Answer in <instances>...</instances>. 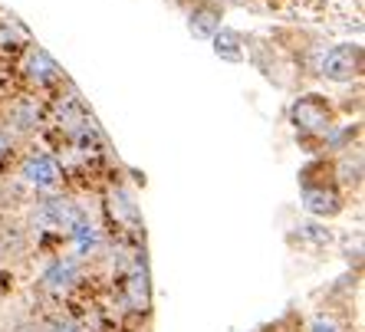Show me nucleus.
I'll return each instance as SVG.
<instances>
[{
  "instance_id": "1",
  "label": "nucleus",
  "mask_w": 365,
  "mask_h": 332,
  "mask_svg": "<svg viewBox=\"0 0 365 332\" xmlns=\"http://www.w3.org/2000/svg\"><path fill=\"white\" fill-rule=\"evenodd\" d=\"M299 187H303V211L313 221H332L346 211V194L332 178V158H316L299 171Z\"/></svg>"
},
{
  "instance_id": "2",
  "label": "nucleus",
  "mask_w": 365,
  "mask_h": 332,
  "mask_svg": "<svg viewBox=\"0 0 365 332\" xmlns=\"http://www.w3.org/2000/svg\"><path fill=\"white\" fill-rule=\"evenodd\" d=\"M289 125L297 132L299 142H326L329 132L336 128V109L326 95L319 93H303L289 105Z\"/></svg>"
},
{
  "instance_id": "3",
  "label": "nucleus",
  "mask_w": 365,
  "mask_h": 332,
  "mask_svg": "<svg viewBox=\"0 0 365 332\" xmlns=\"http://www.w3.org/2000/svg\"><path fill=\"white\" fill-rule=\"evenodd\" d=\"M362 66H365L362 43H336L319 60V76L329 79V83H352V79L362 76Z\"/></svg>"
},
{
  "instance_id": "4",
  "label": "nucleus",
  "mask_w": 365,
  "mask_h": 332,
  "mask_svg": "<svg viewBox=\"0 0 365 332\" xmlns=\"http://www.w3.org/2000/svg\"><path fill=\"white\" fill-rule=\"evenodd\" d=\"M79 214H83V207L73 197H46L34 211V227L40 234H66Z\"/></svg>"
},
{
  "instance_id": "5",
  "label": "nucleus",
  "mask_w": 365,
  "mask_h": 332,
  "mask_svg": "<svg viewBox=\"0 0 365 332\" xmlns=\"http://www.w3.org/2000/svg\"><path fill=\"white\" fill-rule=\"evenodd\" d=\"M122 299L132 313H148V306H152V276H148V264L138 256L122 273Z\"/></svg>"
},
{
  "instance_id": "6",
  "label": "nucleus",
  "mask_w": 365,
  "mask_h": 332,
  "mask_svg": "<svg viewBox=\"0 0 365 332\" xmlns=\"http://www.w3.org/2000/svg\"><path fill=\"white\" fill-rule=\"evenodd\" d=\"M60 178H63V171L53 155L36 152L20 165V181H24L26 187H34V191H50V187L60 185Z\"/></svg>"
},
{
  "instance_id": "7",
  "label": "nucleus",
  "mask_w": 365,
  "mask_h": 332,
  "mask_svg": "<svg viewBox=\"0 0 365 332\" xmlns=\"http://www.w3.org/2000/svg\"><path fill=\"white\" fill-rule=\"evenodd\" d=\"M79 280H83V260H79V256H69V254L53 256L40 276V283L50 293H69Z\"/></svg>"
},
{
  "instance_id": "8",
  "label": "nucleus",
  "mask_w": 365,
  "mask_h": 332,
  "mask_svg": "<svg viewBox=\"0 0 365 332\" xmlns=\"http://www.w3.org/2000/svg\"><path fill=\"white\" fill-rule=\"evenodd\" d=\"M66 237H69V244H73V250H76L79 260H83V256H96L102 247H106V237H102L99 224H96L86 211L79 214L76 224L66 230Z\"/></svg>"
},
{
  "instance_id": "9",
  "label": "nucleus",
  "mask_w": 365,
  "mask_h": 332,
  "mask_svg": "<svg viewBox=\"0 0 365 332\" xmlns=\"http://www.w3.org/2000/svg\"><path fill=\"white\" fill-rule=\"evenodd\" d=\"M221 20H224V10L214 0H195V7L187 14V30L197 40H214V33L221 30Z\"/></svg>"
},
{
  "instance_id": "10",
  "label": "nucleus",
  "mask_w": 365,
  "mask_h": 332,
  "mask_svg": "<svg viewBox=\"0 0 365 332\" xmlns=\"http://www.w3.org/2000/svg\"><path fill=\"white\" fill-rule=\"evenodd\" d=\"M332 178L339 185V191H359L362 187V152L359 148H342L339 158H332Z\"/></svg>"
},
{
  "instance_id": "11",
  "label": "nucleus",
  "mask_w": 365,
  "mask_h": 332,
  "mask_svg": "<svg viewBox=\"0 0 365 332\" xmlns=\"http://www.w3.org/2000/svg\"><path fill=\"white\" fill-rule=\"evenodd\" d=\"M289 244L299 250H326L332 244V230L323 221H303L289 230Z\"/></svg>"
},
{
  "instance_id": "12",
  "label": "nucleus",
  "mask_w": 365,
  "mask_h": 332,
  "mask_svg": "<svg viewBox=\"0 0 365 332\" xmlns=\"http://www.w3.org/2000/svg\"><path fill=\"white\" fill-rule=\"evenodd\" d=\"M24 69H26V76L34 79L36 85H50V83H56V79L63 76V69L56 66V60H53L46 50H40V46H34V50L26 53Z\"/></svg>"
},
{
  "instance_id": "13",
  "label": "nucleus",
  "mask_w": 365,
  "mask_h": 332,
  "mask_svg": "<svg viewBox=\"0 0 365 332\" xmlns=\"http://www.w3.org/2000/svg\"><path fill=\"white\" fill-rule=\"evenodd\" d=\"M30 250V234L20 224H0V256L4 260H17Z\"/></svg>"
},
{
  "instance_id": "14",
  "label": "nucleus",
  "mask_w": 365,
  "mask_h": 332,
  "mask_svg": "<svg viewBox=\"0 0 365 332\" xmlns=\"http://www.w3.org/2000/svg\"><path fill=\"white\" fill-rule=\"evenodd\" d=\"M303 329L306 332H349V319L339 313V309L323 306V309H316V313L306 319Z\"/></svg>"
},
{
  "instance_id": "15",
  "label": "nucleus",
  "mask_w": 365,
  "mask_h": 332,
  "mask_svg": "<svg viewBox=\"0 0 365 332\" xmlns=\"http://www.w3.org/2000/svg\"><path fill=\"white\" fill-rule=\"evenodd\" d=\"M36 122H40V105H36V99H17V103L10 105V112H7L10 128L30 132V128H36Z\"/></svg>"
},
{
  "instance_id": "16",
  "label": "nucleus",
  "mask_w": 365,
  "mask_h": 332,
  "mask_svg": "<svg viewBox=\"0 0 365 332\" xmlns=\"http://www.w3.org/2000/svg\"><path fill=\"white\" fill-rule=\"evenodd\" d=\"M244 36L237 33V30H230V26H221L217 33H214V53L221 56V60L227 63H240L244 60Z\"/></svg>"
},
{
  "instance_id": "17",
  "label": "nucleus",
  "mask_w": 365,
  "mask_h": 332,
  "mask_svg": "<svg viewBox=\"0 0 365 332\" xmlns=\"http://www.w3.org/2000/svg\"><path fill=\"white\" fill-rule=\"evenodd\" d=\"M112 211L119 214L122 221H132V224H138V207H135V197L128 194V191H112Z\"/></svg>"
},
{
  "instance_id": "18",
  "label": "nucleus",
  "mask_w": 365,
  "mask_h": 332,
  "mask_svg": "<svg viewBox=\"0 0 365 332\" xmlns=\"http://www.w3.org/2000/svg\"><path fill=\"white\" fill-rule=\"evenodd\" d=\"M257 332H306V329H303V319H299V316L287 313V316H280V319H273V323L260 326Z\"/></svg>"
},
{
  "instance_id": "19",
  "label": "nucleus",
  "mask_w": 365,
  "mask_h": 332,
  "mask_svg": "<svg viewBox=\"0 0 365 332\" xmlns=\"http://www.w3.org/2000/svg\"><path fill=\"white\" fill-rule=\"evenodd\" d=\"M46 332H86V329L76 323V319H69V316H56V319L46 326Z\"/></svg>"
},
{
  "instance_id": "20",
  "label": "nucleus",
  "mask_w": 365,
  "mask_h": 332,
  "mask_svg": "<svg viewBox=\"0 0 365 332\" xmlns=\"http://www.w3.org/2000/svg\"><path fill=\"white\" fill-rule=\"evenodd\" d=\"M7 152H10V138L4 135V132H0V162L7 158Z\"/></svg>"
},
{
  "instance_id": "21",
  "label": "nucleus",
  "mask_w": 365,
  "mask_h": 332,
  "mask_svg": "<svg viewBox=\"0 0 365 332\" xmlns=\"http://www.w3.org/2000/svg\"><path fill=\"white\" fill-rule=\"evenodd\" d=\"M214 4H217V0H214Z\"/></svg>"
}]
</instances>
